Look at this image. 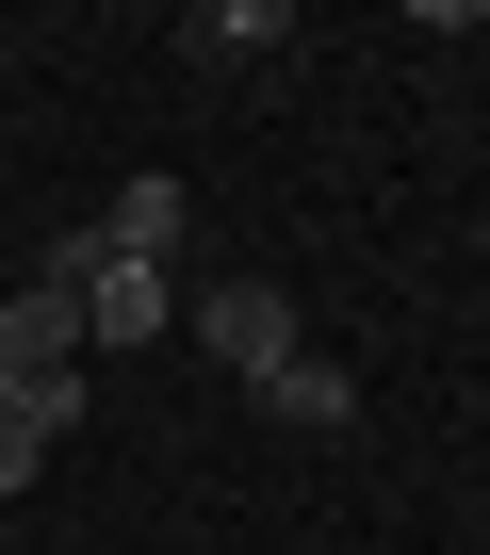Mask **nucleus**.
<instances>
[{
  "instance_id": "f257e3e1",
  "label": "nucleus",
  "mask_w": 490,
  "mask_h": 555,
  "mask_svg": "<svg viewBox=\"0 0 490 555\" xmlns=\"http://www.w3.org/2000/svg\"><path fill=\"white\" fill-rule=\"evenodd\" d=\"M196 344H212L245 392H262V376L295 360V295H279V278H212V295H196Z\"/></svg>"
},
{
  "instance_id": "f03ea898",
  "label": "nucleus",
  "mask_w": 490,
  "mask_h": 555,
  "mask_svg": "<svg viewBox=\"0 0 490 555\" xmlns=\"http://www.w3.org/2000/svg\"><path fill=\"white\" fill-rule=\"evenodd\" d=\"M262 409H279V425H311V441H327V425H360V376H344V360H327V344H295V360H279V376H262Z\"/></svg>"
},
{
  "instance_id": "7ed1b4c3",
  "label": "nucleus",
  "mask_w": 490,
  "mask_h": 555,
  "mask_svg": "<svg viewBox=\"0 0 490 555\" xmlns=\"http://www.w3.org/2000/svg\"><path fill=\"white\" fill-rule=\"evenodd\" d=\"M0 360H82V295L34 261V295H0Z\"/></svg>"
},
{
  "instance_id": "20e7f679",
  "label": "nucleus",
  "mask_w": 490,
  "mask_h": 555,
  "mask_svg": "<svg viewBox=\"0 0 490 555\" xmlns=\"http://www.w3.org/2000/svg\"><path fill=\"white\" fill-rule=\"evenodd\" d=\"M99 245H115V261H180V180H131V196L99 212Z\"/></svg>"
},
{
  "instance_id": "39448f33",
  "label": "nucleus",
  "mask_w": 490,
  "mask_h": 555,
  "mask_svg": "<svg viewBox=\"0 0 490 555\" xmlns=\"http://www.w3.org/2000/svg\"><path fill=\"white\" fill-rule=\"evenodd\" d=\"M196 50H212V66H245V50H279V0H212V17H196Z\"/></svg>"
},
{
  "instance_id": "423d86ee",
  "label": "nucleus",
  "mask_w": 490,
  "mask_h": 555,
  "mask_svg": "<svg viewBox=\"0 0 490 555\" xmlns=\"http://www.w3.org/2000/svg\"><path fill=\"white\" fill-rule=\"evenodd\" d=\"M34 474H50V441H34V425H17V409H0V506H17V490H34Z\"/></svg>"
},
{
  "instance_id": "0eeeda50",
  "label": "nucleus",
  "mask_w": 490,
  "mask_h": 555,
  "mask_svg": "<svg viewBox=\"0 0 490 555\" xmlns=\"http://www.w3.org/2000/svg\"><path fill=\"white\" fill-rule=\"evenodd\" d=\"M0 66H17V34H0Z\"/></svg>"
},
{
  "instance_id": "6e6552de",
  "label": "nucleus",
  "mask_w": 490,
  "mask_h": 555,
  "mask_svg": "<svg viewBox=\"0 0 490 555\" xmlns=\"http://www.w3.org/2000/svg\"><path fill=\"white\" fill-rule=\"evenodd\" d=\"M474 34H490V17H474Z\"/></svg>"
}]
</instances>
